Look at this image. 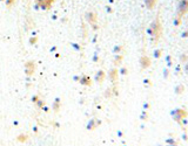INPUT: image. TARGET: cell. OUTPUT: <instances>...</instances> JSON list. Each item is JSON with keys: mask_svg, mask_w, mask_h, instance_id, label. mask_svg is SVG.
Here are the masks:
<instances>
[{"mask_svg": "<svg viewBox=\"0 0 188 146\" xmlns=\"http://www.w3.org/2000/svg\"><path fill=\"white\" fill-rule=\"evenodd\" d=\"M168 146H177V144H172V145H168Z\"/></svg>", "mask_w": 188, "mask_h": 146, "instance_id": "3957f363", "label": "cell"}, {"mask_svg": "<svg viewBox=\"0 0 188 146\" xmlns=\"http://www.w3.org/2000/svg\"><path fill=\"white\" fill-rule=\"evenodd\" d=\"M182 139H183V140H188V136H187V134H182Z\"/></svg>", "mask_w": 188, "mask_h": 146, "instance_id": "7a4b0ae2", "label": "cell"}, {"mask_svg": "<svg viewBox=\"0 0 188 146\" xmlns=\"http://www.w3.org/2000/svg\"><path fill=\"white\" fill-rule=\"evenodd\" d=\"M186 70H187V73H188V64L186 66Z\"/></svg>", "mask_w": 188, "mask_h": 146, "instance_id": "277c9868", "label": "cell"}, {"mask_svg": "<svg viewBox=\"0 0 188 146\" xmlns=\"http://www.w3.org/2000/svg\"><path fill=\"white\" fill-rule=\"evenodd\" d=\"M166 143H167L168 145H172V144H176V140L173 139V138H169V139H167V140H166Z\"/></svg>", "mask_w": 188, "mask_h": 146, "instance_id": "6da1fadb", "label": "cell"}]
</instances>
